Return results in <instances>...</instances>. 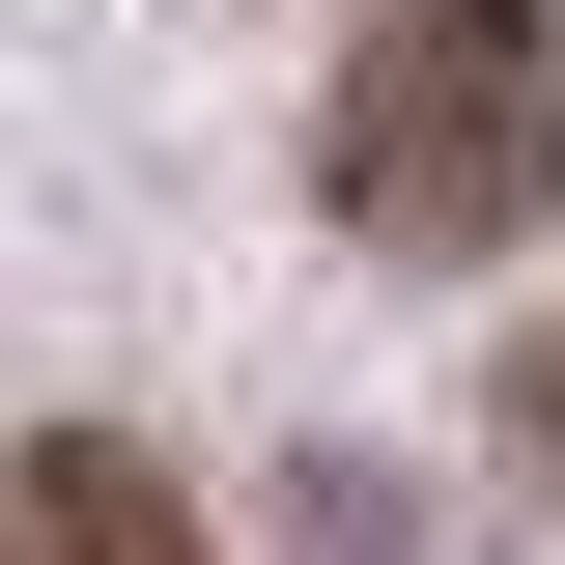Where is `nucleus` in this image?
Instances as JSON below:
<instances>
[{
    "label": "nucleus",
    "instance_id": "obj_1",
    "mask_svg": "<svg viewBox=\"0 0 565 565\" xmlns=\"http://www.w3.org/2000/svg\"><path fill=\"white\" fill-rule=\"evenodd\" d=\"M311 199L367 255H509L565 199V0H367L311 85Z\"/></svg>",
    "mask_w": 565,
    "mask_h": 565
},
{
    "label": "nucleus",
    "instance_id": "obj_2",
    "mask_svg": "<svg viewBox=\"0 0 565 565\" xmlns=\"http://www.w3.org/2000/svg\"><path fill=\"white\" fill-rule=\"evenodd\" d=\"M0 565H226V537H199V481L141 424H29L0 452Z\"/></svg>",
    "mask_w": 565,
    "mask_h": 565
},
{
    "label": "nucleus",
    "instance_id": "obj_3",
    "mask_svg": "<svg viewBox=\"0 0 565 565\" xmlns=\"http://www.w3.org/2000/svg\"><path fill=\"white\" fill-rule=\"evenodd\" d=\"M509 452H537V481H565V340H509Z\"/></svg>",
    "mask_w": 565,
    "mask_h": 565
}]
</instances>
